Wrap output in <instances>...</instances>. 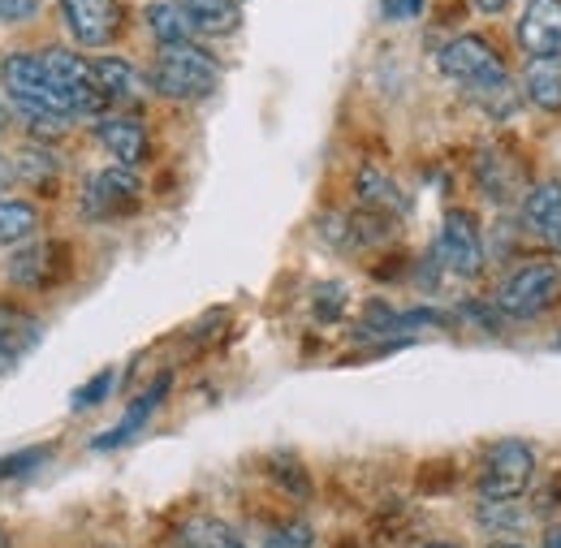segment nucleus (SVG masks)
<instances>
[{
  "label": "nucleus",
  "mask_w": 561,
  "mask_h": 548,
  "mask_svg": "<svg viewBox=\"0 0 561 548\" xmlns=\"http://www.w3.org/2000/svg\"><path fill=\"white\" fill-rule=\"evenodd\" d=\"M164 100H178V104H195L216 91L220 82V61L211 57L208 48L199 44H173V48H160L156 53V66L147 78Z\"/></svg>",
  "instance_id": "obj_1"
},
{
  "label": "nucleus",
  "mask_w": 561,
  "mask_h": 548,
  "mask_svg": "<svg viewBox=\"0 0 561 548\" xmlns=\"http://www.w3.org/2000/svg\"><path fill=\"white\" fill-rule=\"evenodd\" d=\"M0 82H4V91L22 117H66V122L73 117L70 95L57 87L48 66L31 53H9L0 61Z\"/></svg>",
  "instance_id": "obj_2"
},
{
  "label": "nucleus",
  "mask_w": 561,
  "mask_h": 548,
  "mask_svg": "<svg viewBox=\"0 0 561 548\" xmlns=\"http://www.w3.org/2000/svg\"><path fill=\"white\" fill-rule=\"evenodd\" d=\"M561 289V269L549 260L523 264L518 273H510L496 289V311L505 320H536Z\"/></svg>",
  "instance_id": "obj_3"
},
{
  "label": "nucleus",
  "mask_w": 561,
  "mask_h": 548,
  "mask_svg": "<svg viewBox=\"0 0 561 548\" xmlns=\"http://www.w3.org/2000/svg\"><path fill=\"white\" fill-rule=\"evenodd\" d=\"M436 66H440L445 78L462 82V87L476 91V95H484V91H492V87L510 82V78H505L501 53L492 48L489 39H480V35H458L454 44H445L440 57H436Z\"/></svg>",
  "instance_id": "obj_4"
},
{
  "label": "nucleus",
  "mask_w": 561,
  "mask_h": 548,
  "mask_svg": "<svg viewBox=\"0 0 561 548\" xmlns=\"http://www.w3.org/2000/svg\"><path fill=\"white\" fill-rule=\"evenodd\" d=\"M536 480V454L523 441H496L480 463V496L484 501H518Z\"/></svg>",
  "instance_id": "obj_5"
},
{
  "label": "nucleus",
  "mask_w": 561,
  "mask_h": 548,
  "mask_svg": "<svg viewBox=\"0 0 561 548\" xmlns=\"http://www.w3.org/2000/svg\"><path fill=\"white\" fill-rule=\"evenodd\" d=\"M436 260L454 276H480L484 269V238H480V220L462 207H449L440 220V238H436Z\"/></svg>",
  "instance_id": "obj_6"
},
{
  "label": "nucleus",
  "mask_w": 561,
  "mask_h": 548,
  "mask_svg": "<svg viewBox=\"0 0 561 548\" xmlns=\"http://www.w3.org/2000/svg\"><path fill=\"white\" fill-rule=\"evenodd\" d=\"M139 207V173L126 169V164H108V169H95L82 186V216L91 220H113V216H126Z\"/></svg>",
  "instance_id": "obj_7"
},
{
  "label": "nucleus",
  "mask_w": 561,
  "mask_h": 548,
  "mask_svg": "<svg viewBox=\"0 0 561 548\" xmlns=\"http://www.w3.org/2000/svg\"><path fill=\"white\" fill-rule=\"evenodd\" d=\"M61 18L82 48H108L126 26L122 0H61Z\"/></svg>",
  "instance_id": "obj_8"
},
{
  "label": "nucleus",
  "mask_w": 561,
  "mask_h": 548,
  "mask_svg": "<svg viewBox=\"0 0 561 548\" xmlns=\"http://www.w3.org/2000/svg\"><path fill=\"white\" fill-rule=\"evenodd\" d=\"M39 61L57 78V87L70 95L73 113L91 117V113H100V109L108 104V100L100 95L95 78H91V61H82L78 53H70V48H48V53H39Z\"/></svg>",
  "instance_id": "obj_9"
},
{
  "label": "nucleus",
  "mask_w": 561,
  "mask_h": 548,
  "mask_svg": "<svg viewBox=\"0 0 561 548\" xmlns=\"http://www.w3.org/2000/svg\"><path fill=\"white\" fill-rule=\"evenodd\" d=\"M518 44L531 61L561 57V0H527L518 18Z\"/></svg>",
  "instance_id": "obj_10"
},
{
  "label": "nucleus",
  "mask_w": 561,
  "mask_h": 548,
  "mask_svg": "<svg viewBox=\"0 0 561 548\" xmlns=\"http://www.w3.org/2000/svg\"><path fill=\"white\" fill-rule=\"evenodd\" d=\"M523 229L536 242L561 251V182L549 178V182L527 191V199H523Z\"/></svg>",
  "instance_id": "obj_11"
},
{
  "label": "nucleus",
  "mask_w": 561,
  "mask_h": 548,
  "mask_svg": "<svg viewBox=\"0 0 561 548\" xmlns=\"http://www.w3.org/2000/svg\"><path fill=\"white\" fill-rule=\"evenodd\" d=\"M61 273H66V247H57V242H31L26 251H18L9 260V281L26 285V289L53 285Z\"/></svg>",
  "instance_id": "obj_12"
},
{
  "label": "nucleus",
  "mask_w": 561,
  "mask_h": 548,
  "mask_svg": "<svg viewBox=\"0 0 561 548\" xmlns=\"http://www.w3.org/2000/svg\"><path fill=\"white\" fill-rule=\"evenodd\" d=\"M39 338H44V324L35 316L0 302V376H9L39 345Z\"/></svg>",
  "instance_id": "obj_13"
},
{
  "label": "nucleus",
  "mask_w": 561,
  "mask_h": 548,
  "mask_svg": "<svg viewBox=\"0 0 561 548\" xmlns=\"http://www.w3.org/2000/svg\"><path fill=\"white\" fill-rule=\"evenodd\" d=\"M95 138L126 169H135V164L147 160V130H142V122H135V117H100L95 122Z\"/></svg>",
  "instance_id": "obj_14"
},
{
  "label": "nucleus",
  "mask_w": 561,
  "mask_h": 548,
  "mask_svg": "<svg viewBox=\"0 0 561 548\" xmlns=\"http://www.w3.org/2000/svg\"><path fill=\"white\" fill-rule=\"evenodd\" d=\"M195 26V35H208V39H220V35H233L242 26V4L238 0H178Z\"/></svg>",
  "instance_id": "obj_15"
},
{
  "label": "nucleus",
  "mask_w": 561,
  "mask_h": 548,
  "mask_svg": "<svg viewBox=\"0 0 561 548\" xmlns=\"http://www.w3.org/2000/svg\"><path fill=\"white\" fill-rule=\"evenodd\" d=\"M147 31H151V39L160 44V48H173V44H195L199 35H195V26H191V18H186V9L178 4V0H156V4H147Z\"/></svg>",
  "instance_id": "obj_16"
},
{
  "label": "nucleus",
  "mask_w": 561,
  "mask_h": 548,
  "mask_svg": "<svg viewBox=\"0 0 561 548\" xmlns=\"http://www.w3.org/2000/svg\"><path fill=\"white\" fill-rule=\"evenodd\" d=\"M164 393H169V376H160V380H156V385H151V389L142 393L139 402H135V407L126 411V419H122L117 427H108V432H100V436H95L91 445H95V449H117V445H126V441H130V436L139 432L142 423L151 419V411H156V407L164 402Z\"/></svg>",
  "instance_id": "obj_17"
},
{
  "label": "nucleus",
  "mask_w": 561,
  "mask_h": 548,
  "mask_svg": "<svg viewBox=\"0 0 561 548\" xmlns=\"http://www.w3.org/2000/svg\"><path fill=\"white\" fill-rule=\"evenodd\" d=\"M91 78H95L100 95L113 100V104L135 100V95L142 91V78L135 73V66L122 61V57H95V61H91Z\"/></svg>",
  "instance_id": "obj_18"
},
{
  "label": "nucleus",
  "mask_w": 561,
  "mask_h": 548,
  "mask_svg": "<svg viewBox=\"0 0 561 548\" xmlns=\"http://www.w3.org/2000/svg\"><path fill=\"white\" fill-rule=\"evenodd\" d=\"M178 545L182 548H251L229 523H220V518H208V514H199V518H191V523H182V532H178Z\"/></svg>",
  "instance_id": "obj_19"
},
{
  "label": "nucleus",
  "mask_w": 561,
  "mask_h": 548,
  "mask_svg": "<svg viewBox=\"0 0 561 548\" xmlns=\"http://www.w3.org/2000/svg\"><path fill=\"white\" fill-rule=\"evenodd\" d=\"M523 91L540 113H561V66L558 61H531Z\"/></svg>",
  "instance_id": "obj_20"
},
{
  "label": "nucleus",
  "mask_w": 561,
  "mask_h": 548,
  "mask_svg": "<svg viewBox=\"0 0 561 548\" xmlns=\"http://www.w3.org/2000/svg\"><path fill=\"white\" fill-rule=\"evenodd\" d=\"M39 229V212L31 199H0V247H18Z\"/></svg>",
  "instance_id": "obj_21"
},
{
  "label": "nucleus",
  "mask_w": 561,
  "mask_h": 548,
  "mask_svg": "<svg viewBox=\"0 0 561 548\" xmlns=\"http://www.w3.org/2000/svg\"><path fill=\"white\" fill-rule=\"evenodd\" d=\"M354 186H358V199H363L367 212H407L398 186H393V178H385L380 169H363Z\"/></svg>",
  "instance_id": "obj_22"
},
{
  "label": "nucleus",
  "mask_w": 561,
  "mask_h": 548,
  "mask_svg": "<svg viewBox=\"0 0 561 548\" xmlns=\"http://www.w3.org/2000/svg\"><path fill=\"white\" fill-rule=\"evenodd\" d=\"M13 173H18L22 182L53 186V178H57V156H48L44 147H31V151H22V156L13 160Z\"/></svg>",
  "instance_id": "obj_23"
},
{
  "label": "nucleus",
  "mask_w": 561,
  "mask_h": 548,
  "mask_svg": "<svg viewBox=\"0 0 561 548\" xmlns=\"http://www.w3.org/2000/svg\"><path fill=\"white\" fill-rule=\"evenodd\" d=\"M53 458V449H26V454H9V458H0V480H26V476H35L44 463Z\"/></svg>",
  "instance_id": "obj_24"
},
{
  "label": "nucleus",
  "mask_w": 561,
  "mask_h": 548,
  "mask_svg": "<svg viewBox=\"0 0 561 548\" xmlns=\"http://www.w3.org/2000/svg\"><path fill=\"white\" fill-rule=\"evenodd\" d=\"M108 385H113V372H100V376H95L87 389H78V393H73V411H87V407H95V402L108 393Z\"/></svg>",
  "instance_id": "obj_25"
},
{
  "label": "nucleus",
  "mask_w": 561,
  "mask_h": 548,
  "mask_svg": "<svg viewBox=\"0 0 561 548\" xmlns=\"http://www.w3.org/2000/svg\"><path fill=\"white\" fill-rule=\"evenodd\" d=\"M26 126H31V135L39 138V142H57V138H66V117H26Z\"/></svg>",
  "instance_id": "obj_26"
},
{
  "label": "nucleus",
  "mask_w": 561,
  "mask_h": 548,
  "mask_svg": "<svg viewBox=\"0 0 561 548\" xmlns=\"http://www.w3.org/2000/svg\"><path fill=\"white\" fill-rule=\"evenodd\" d=\"M39 13V0H0V22H26Z\"/></svg>",
  "instance_id": "obj_27"
},
{
  "label": "nucleus",
  "mask_w": 561,
  "mask_h": 548,
  "mask_svg": "<svg viewBox=\"0 0 561 548\" xmlns=\"http://www.w3.org/2000/svg\"><path fill=\"white\" fill-rule=\"evenodd\" d=\"M423 0H385V13L389 18H402V13H420Z\"/></svg>",
  "instance_id": "obj_28"
},
{
  "label": "nucleus",
  "mask_w": 561,
  "mask_h": 548,
  "mask_svg": "<svg viewBox=\"0 0 561 548\" xmlns=\"http://www.w3.org/2000/svg\"><path fill=\"white\" fill-rule=\"evenodd\" d=\"M471 4H476L480 13H501V9L510 4V0H471Z\"/></svg>",
  "instance_id": "obj_29"
},
{
  "label": "nucleus",
  "mask_w": 561,
  "mask_h": 548,
  "mask_svg": "<svg viewBox=\"0 0 561 548\" xmlns=\"http://www.w3.org/2000/svg\"><path fill=\"white\" fill-rule=\"evenodd\" d=\"M545 548H561V527H553V532H545Z\"/></svg>",
  "instance_id": "obj_30"
},
{
  "label": "nucleus",
  "mask_w": 561,
  "mask_h": 548,
  "mask_svg": "<svg viewBox=\"0 0 561 548\" xmlns=\"http://www.w3.org/2000/svg\"><path fill=\"white\" fill-rule=\"evenodd\" d=\"M9 173H13V169H9V160H4V156H0V191H4V186H9Z\"/></svg>",
  "instance_id": "obj_31"
},
{
  "label": "nucleus",
  "mask_w": 561,
  "mask_h": 548,
  "mask_svg": "<svg viewBox=\"0 0 561 548\" xmlns=\"http://www.w3.org/2000/svg\"><path fill=\"white\" fill-rule=\"evenodd\" d=\"M0 548H13V536H9L4 527H0Z\"/></svg>",
  "instance_id": "obj_32"
},
{
  "label": "nucleus",
  "mask_w": 561,
  "mask_h": 548,
  "mask_svg": "<svg viewBox=\"0 0 561 548\" xmlns=\"http://www.w3.org/2000/svg\"><path fill=\"white\" fill-rule=\"evenodd\" d=\"M9 126V109H4V100H0V130Z\"/></svg>",
  "instance_id": "obj_33"
},
{
  "label": "nucleus",
  "mask_w": 561,
  "mask_h": 548,
  "mask_svg": "<svg viewBox=\"0 0 561 548\" xmlns=\"http://www.w3.org/2000/svg\"><path fill=\"white\" fill-rule=\"evenodd\" d=\"M492 548H527V545H518V540H496Z\"/></svg>",
  "instance_id": "obj_34"
},
{
  "label": "nucleus",
  "mask_w": 561,
  "mask_h": 548,
  "mask_svg": "<svg viewBox=\"0 0 561 548\" xmlns=\"http://www.w3.org/2000/svg\"><path fill=\"white\" fill-rule=\"evenodd\" d=\"M423 548H458V545H423Z\"/></svg>",
  "instance_id": "obj_35"
}]
</instances>
